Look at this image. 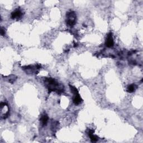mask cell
Listing matches in <instances>:
<instances>
[{
  "label": "cell",
  "instance_id": "6da1fadb",
  "mask_svg": "<svg viewBox=\"0 0 143 143\" xmlns=\"http://www.w3.org/2000/svg\"><path fill=\"white\" fill-rule=\"evenodd\" d=\"M45 83L47 89L50 92H56L60 94L63 92V86L59 85L57 80L51 78H46L45 80Z\"/></svg>",
  "mask_w": 143,
  "mask_h": 143
},
{
  "label": "cell",
  "instance_id": "7a4b0ae2",
  "mask_svg": "<svg viewBox=\"0 0 143 143\" xmlns=\"http://www.w3.org/2000/svg\"><path fill=\"white\" fill-rule=\"evenodd\" d=\"M77 15L74 11H69L66 14V23L69 26H73L76 24Z\"/></svg>",
  "mask_w": 143,
  "mask_h": 143
},
{
  "label": "cell",
  "instance_id": "3957f363",
  "mask_svg": "<svg viewBox=\"0 0 143 143\" xmlns=\"http://www.w3.org/2000/svg\"><path fill=\"white\" fill-rule=\"evenodd\" d=\"M1 119H5L9 115V105L6 102H1Z\"/></svg>",
  "mask_w": 143,
  "mask_h": 143
},
{
  "label": "cell",
  "instance_id": "277c9868",
  "mask_svg": "<svg viewBox=\"0 0 143 143\" xmlns=\"http://www.w3.org/2000/svg\"><path fill=\"white\" fill-rule=\"evenodd\" d=\"M114 44V42H113L112 33L111 32H110L107 35V38L106 39L105 45L108 47H111L113 46Z\"/></svg>",
  "mask_w": 143,
  "mask_h": 143
},
{
  "label": "cell",
  "instance_id": "5b68a950",
  "mask_svg": "<svg viewBox=\"0 0 143 143\" xmlns=\"http://www.w3.org/2000/svg\"><path fill=\"white\" fill-rule=\"evenodd\" d=\"M22 15H23V13H22L21 11L19 9H17L11 13V17L12 19H19V18H20L22 16Z\"/></svg>",
  "mask_w": 143,
  "mask_h": 143
},
{
  "label": "cell",
  "instance_id": "8992f818",
  "mask_svg": "<svg viewBox=\"0 0 143 143\" xmlns=\"http://www.w3.org/2000/svg\"><path fill=\"white\" fill-rule=\"evenodd\" d=\"M73 94H74V97H73V103L76 105H78L80 104H81V102L82 101V99L81 98V97H80V95L79 94V92Z\"/></svg>",
  "mask_w": 143,
  "mask_h": 143
},
{
  "label": "cell",
  "instance_id": "52a82bcc",
  "mask_svg": "<svg viewBox=\"0 0 143 143\" xmlns=\"http://www.w3.org/2000/svg\"><path fill=\"white\" fill-rule=\"evenodd\" d=\"M40 121H41V123L43 126H46L49 120L48 116H47V115L45 113H43V114L42 115L41 118H40Z\"/></svg>",
  "mask_w": 143,
  "mask_h": 143
},
{
  "label": "cell",
  "instance_id": "ba28073f",
  "mask_svg": "<svg viewBox=\"0 0 143 143\" xmlns=\"http://www.w3.org/2000/svg\"><path fill=\"white\" fill-rule=\"evenodd\" d=\"M93 133H94V131L93 130H91V129L89 130L88 133V135H89L91 141L93 142H96L98 140L97 137L96 136H95V135H94Z\"/></svg>",
  "mask_w": 143,
  "mask_h": 143
},
{
  "label": "cell",
  "instance_id": "9c48e42d",
  "mask_svg": "<svg viewBox=\"0 0 143 143\" xmlns=\"http://www.w3.org/2000/svg\"><path fill=\"white\" fill-rule=\"evenodd\" d=\"M137 88V86H136V85H135V84H133V85H130L129 86H128V87H127V92L129 93H133L136 90V89Z\"/></svg>",
  "mask_w": 143,
  "mask_h": 143
},
{
  "label": "cell",
  "instance_id": "30bf717a",
  "mask_svg": "<svg viewBox=\"0 0 143 143\" xmlns=\"http://www.w3.org/2000/svg\"><path fill=\"white\" fill-rule=\"evenodd\" d=\"M16 79H17V77L14 75L9 76L8 77H7V80H8L9 82L11 83H13L15 81Z\"/></svg>",
  "mask_w": 143,
  "mask_h": 143
},
{
  "label": "cell",
  "instance_id": "8fae6325",
  "mask_svg": "<svg viewBox=\"0 0 143 143\" xmlns=\"http://www.w3.org/2000/svg\"><path fill=\"white\" fill-rule=\"evenodd\" d=\"M0 34H1V35L3 36H5V29L3 28L2 27H1V31H0Z\"/></svg>",
  "mask_w": 143,
  "mask_h": 143
}]
</instances>
